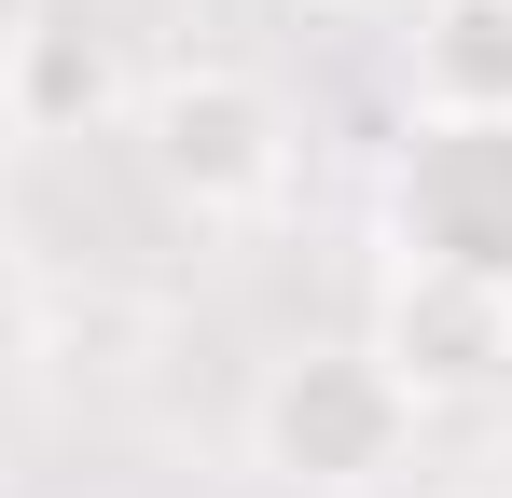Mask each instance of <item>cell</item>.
I'll return each mask as SVG.
<instances>
[{"mask_svg": "<svg viewBox=\"0 0 512 498\" xmlns=\"http://www.w3.org/2000/svg\"><path fill=\"white\" fill-rule=\"evenodd\" d=\"M416 443H429L416 388H402L360 332L277 346L250 374V402H236V457H250L277 498H388L416 471Z\"/></svg>", "mask_w": 512, "mask_h": 498, "instance_id": "cell-1", "label": "cell"}, {"mask_svg": "<svg viewBox=\"0 0 512 498\" xmlns=\"http://www.w3.org/2000/svg\"><path fill=\"white\" fill-rule=\"evenodd\" d=\"M125 153L139 180L167 194L180 222H208V236H236V222H277L291 208V166H305V125H291V97L236 56H180V70H139L125 97Z\"/></svg>", "mask_w": 512, "mask_h": 498, "instance_id": "cell-2", "label": "cell"}, {"mask_svg": "<svg viewBox=\"0 0 512 498\" xmlns=\"http://www.w3.org/2000/svg\"><path fill=\"white\" fill-rule=\"evenodd\" d=\"M360 346L416 388V415L499 402V388H512V277H471V263H416V249H388Z\"/></svg>", "mask_w": 512, "mask_h": 498, "instance_id": "cell-3", "label": "cell"}, {"mask_svg": "<svg viewBox=\"0 0 512 498\" xmlns=\"http://www.w3.org/2000/svg\"><path fill=\"white\" fill-rule=\"evenodd\" d=\"M388 249L416 263H471L512 277V111H402V153H388Z\"/></svg>", "mask_w": 512, "mask_h": 498, "instance_id": "cell-4", "label": "cell"}, {"mask_svg": "<svg viewBox=\"0 0 512 498\" xmlns=\"http://www.w3.org/2000/svg\"><path fill=\"white\" fill-rule=\"evenodd\" d=\"M125 42H111V14L84 0H28L14 28H0V139H125Z\"/></svg>", "mask_w": 512, "mask_h": 498, "instance_id": "cell-5", "label": "cell"}, {"mask_svg": "<svg viewBox=\"0 0 512 498\" xmlns=\"http://www.w3.org/2000/svg\"><path fill=\"white\" fill-rule=\"evenodd\" d=\"M402 111H512V0H416L402 28Z\"/></svg>", "mask_w": 512, "mask_h": 498, "instance_id": "cell-6", "label": "cell"}, {"mask_svg": "<svg viewBox=\"0 0 512 498\" xmlns=\"http://www.w3.org/2000/svg\"><path fill=\"white\" fill-rule=\"evenodd\" d=\"M28 346H42V263H28V236L0 222V374H14Z\"/></svg>", "mask_w": 512, "mask_h": 498, "instance_id": "cell-7", "label": "cell"}, {"mask_svg": "<svg viewBox=\"0 0 512 498\" xmlns=\"http://www.w3.org/2000/svg\"><path fill=\"white\" fill-rule=\"evenodd\" d=\"M291 14H319V28H388V14H416V0H291Z\"/></svg>", "mask_w": 512, "mask_h": 498, "instance_id": "cell-8", "label": "cell"}]
</instances>
